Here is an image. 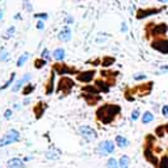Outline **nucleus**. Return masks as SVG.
<instances>
[{
    "mask_svg": "<svg viewBox=\"0 0 168 168\" xmlns=\"http://www.w3.org/2000/svg\"><path fill=\"white\" fill-rule=\"evenodd\" d=\"M121 112V108L116 104H105V105L100 106L96 111L97 120H100L103 124L109 125L114 121V118L117 117V114Z\"/></svg>",
    "mask_w": 168,
    "mask_h": 168,
    "instance_id": "nucleus-1",
    "label": "nucleus"
},
{
    "mask_svg": "<svg viewBox=\"0 0 168 168\" xmlns=\"http://www.w3.org/2000/svg\"><path fill=\"white\" fill-rule=\"evenodd\" d=\"M20 140V133L17 130H9L7 134L0 138V147H4V146H8L11 143L19 142Z\"/></svg>",
    "mask_w": 168,
    "mask_h": 168,
    "instance_id": "nucleus-2",
    "label": "nucleus"
},
{
    "mask_svg": "<svg viewBox=\"0 0 168 168\" xmlns=\"http://www.w3.org/2000/svg\"><path fill=\"white\" fill-rule=\"evenodd\" d=\"M74 80H71V79L68 78H60V80L58 81L57 84V88L55 91L57 92H62L63 95H68L71 92V89L74 88Z\"/></svg>",
    "mask_w": 168,
    "mask_h": 168,
    "instance_id": "nucleus-3",
    "label": "nucleus"
},
{
    "mask_svg": "<svg viewBox=\"0 0 168 168\" xmlns=\"http://www.w3.org/2000/svg\"><path fill=\"white\" fill-rule=\"evenodd\" d=\"M79 133L81 134V135L84 137L85 140H88V142H92L97 138V133L95 131V129H92L91 126H88V125H81L80 127H79Z\"/></svg>",
    "mask_w": 168,
    "mask_h": 168,
    "instance_id": "nucleus-4",
    "label": "nucleus"
},
{
    "mask_svg": "<svg viewBox=\"0 0 168 168\" xmlns=\"http://www.w3.org/2000/svg\"><path fill=\"white\" fill-rule=\"evenodd\" d=\"M151 47L161 54H168V39L158 38L151 42Z\"/></svg>",
    "mask_w": 168,
    "mask_h": 168,
    "instance_id": "nucleus-5",
    "label": "nucleus"
},
{
    "mask_svg": "<svg viewBox=\"0 0 168 168\" xmlns=\"http://www.w3.org/2000/svg\"><path fill=\"white\" fill-rule=\"evenodd\" d=\"M53 71L55 72L58 75H66V74H75V70L71 68V67H68L65 63H55V65L53 66Z\"/></svg>",
    "mask_w": 168,
    "mask_h": 168,
    "instance_id": "nucleus-6",
    "label": "nucleus"
},
{
    "mask_svg": "<svg viewBox=\"0 0 168 168\" xmlns=\"http://www.w3.org/2000/svg\"><path fill=\"white\" fill-rule=\"evenodd\" d=\"M99 152L101 155H108L114 152V143L112 140H104L99 146Z\"/></svg>",
    "mask_w": 168,
    "mask_h": 168,
    "instance_id": "nucleus-7",
    "label": "nucleus"
},
{
    "mask_svg": "<svg viewBox=\"0 0 168 168\" xmlns=\"http://www.w3.org/2000/svg\"><path fill=\"white\" fill-rule=\"evenodd\" d=\"M95 75H96V71L95 70H88V71H83V72H79L76 75V79L81 83H89L91 80H93Z\"/></svg>",
    "mask_w": 168,
    "mask_h": 168,
    "instance_id": "nucleus-8",
    "label": "nucleus"
},
{
    "mask_svg": "<svg viewBox=\"0 0 168 168\" xmlns=\"http://www.w3.org/2000/svg\"><path fill=\"white\" fill-rule=\"evenodd\" d=\"M161 11V8H148V9H138L137 12V19H146V17L151 16V15H156Z\"/></svg>",
    "mask_w": 168,
    "mask_h": 168,
    "instance_id": "nucleus-9",
    "label": "nucleus"
},
{
    "mask_svg": "<svg viewBox=\"0 0 168 168\" xmlns=\"http://www.w3.org/2000/svg\"><path fill=\"white\" fill-rule=\"evenodd\" d=\"M167 30H168L167 24H158L151 29V34L152 37H161V36H164L167 33Z\"/></svg>",
    "mask_w": 168,
    "mask_h": 168,
    "instance_id": "nucleus-10",
    "label": "nucleus"
},
{
    "mask_svg": "<svg viewBox=\"0 0 168 168\" xmlns=\"http://www.w3.org/2000/svg\"><path fill=\"white\" fill-rule=\"evenodd\" d=\"M30 78H32V76H30L29 74H28V75H24L23 78L19 79V80H17L16 83L13 84V87H12V91H13V92H17V91H20L21 87H23V85H25V84L30 80Z\"/></svg>",
    "mask_w": 168,
    "mask_h": 168,
    "instance_id": "nucleus-11",
    "label": "nucleus"
},
{
    "mask_svg": "<svg viewBox=\"0 0 168 168\" xmlns=\"http://www.w3.org/2000/svg\"><path fill=\"white\" fill-rule=\"evenodd\" d=\"M46 109H47V104L39 101L37 105L33 108V111H34V114H36V118H37V120H39V118L44 116V113H45V111H46Z\"/></svg>",
    "mask_w": 168,
    "mask_h": 168,
    "instance_id": "nucleus-12",
    "label": "nucleus"
},
{
    "mask_svg": "<svg viewBox=\"0 0 168 168\" xmlns=\"http://www.w3.org/2000/svg\"><path fill=\"white\" fill-rule=\"evenodd\" d=\"M95 85H96V88L100 91V92H104V93H106L109 91V88L112 87L111 84L108 83V81H105V80H103V79H97L96 81H95Z\"/></svg>",
    "mask_w": 168,
    "mask_h": 168,
    "instance_id": "nucleus-13",
    "label": "nucleus"
},
{
    "mask_svg": "<svg viewBox=\"0 0 168 168\" xmlns=\"http://www.w3.org/2000/svg\"><path fill=\"white\" fill-rule=\"evenodd\" d=\"M7 167L8 168H25V164H24V161L19 158H12L8 160Z\"/></svg>",
    "mask_w": 168,
    "mask_h": 168,
    "instance_id": "nucleus-14",
    "label": "nucleus"
},
{
    "mask_svg": "<svg viewBox=\"0 0 168 168\" xmlns=\"http://www.w3.org/2000/svg\"><path fill=\"white\" fill-rule=\"evenodd\" d=\"M145 156H146V159H147L150 163L152 164V166L159 167L158 159L155 158V155H154V154H152V150H151V148H146V150H145Z\"/></svg>",
    "mask_w": 168,
    "mask_h": 168,
    "instance_id": "nucleus-15",
    "label": "nucleus"
},
{
    "mask_svg": "<svg viewBox=\"0 0 168 168\" xmlns=\"http://www.w3.org/2000/svg\"><path fill=\"white\" fill-rule=\"evenodd\" d=\"M54 79H55V72L51 71V75H50V79L46 83V89H45V95H51L54 91Z\"/></svg>",
    "mask_w": 168,
    "mask_h": 168,
    "instance_id": "nucleus-16",
    "label": "nucleus"
},
{
    "mask_svg": "<svg viewBox=\"0 0 168 168\" xmlns=\"http://www.w3.org/2000/svg\"><path fill=\"white\" fill-rule=\"evenodd\" d=\"M58 38L63 42H68L71 39V30H70V28H65L60 30L59 34H58Z\"/></svg>",
    "mask_w": 168,
    "mask_h": 168,
    "instance_id": "nucleus-17",
    "label": "nucleus"
},
{
    "mask_svg": "<svg viewBox=\"0 0 168 168\" xmlns=\"http://www.w3.org/2000/svg\"><path fill=\"white\" fill-rule=\"evenodd\" d=\"M83 99L87 101V104H89V105H96V104L101 100V96H93V95H89V96H88L87 93H83Z\"/></svg>",
    "mask_w": 168,
    "mask_h": 168,
    "instance_id": "nucleus-18",
    "label": "nucleus"
},
{
    "mask_svg": "<svg viewBox=\"0 0 168 168\" xmlns=\"http://www.w3.org/2000/svg\"><path fill=\"white\" fill-rule=\"evenodd\" d=\"M59 155H60L59 151H57V150H54V148H50L46 154H45V156H46V159H49V160H55V159H59Z\"/></svg>",
    "mask_w": 168,
    "mask_h": 168,
    "instance_id": "nucleus-19",
    "label": "nucleus"
},
{
    "mask_svg": "<svg viewBox=\"0 0 168 168\" xmlns=\"http://www.w3.org/2000/svg\"><path fill=\"white\" fill-rule=\"evenodd\" d=\"M83 92H88L89 95H93V96H100V91L96 88V85H84L83 87Z\"/></svg>",
    "mask_w": 168,
    "mask_h": 168,
    "instance_id": "nucleus-20",
    "label": "nucleus"
},
{
    "mask_svg": "<svg viewBox=\"0 0 168 168\" xmlns=\"http://www.w3.org/2000/svg\"><path fill=\"white\" fill-rule=\"evenodd\" d=\"M116 145H117V147L125 148L127 145H129V140L125 138V137H122V135H117L116 137Z\"/></svg>",
    "mask_w": 168,
    "mask_h": 168,
    "instance_id": "nucleus-21",
    "label": "nucleus"
},
{
    "mask_svg": "<svg viewBox=\"0 0 168 168\" xmlns=\"http://www.w3.org/2000/svg\"><path fill=\"white\" fill-rule=\"evenodd\" d=\"M53 57L55 58L57 60H63L66 58V53H65V50L63 49H55L54 50V53H53Z\"/></svg>",
    "mask_w": 168,
    "mask_h": 168,
    "instance_id": "nucleus-22",
    "label": "nucleus"
},
{
    "mask_svg": "<svg viewBox=\"0 0 168 168\" xmlns=\"http://www.w3.org/2000/svg\"><path fill=\"white\" fill-rule=\"evenodd\" d=\"M129 164H130V158L127 155H122L120 158V161H118L120 168H129Z\"/></svg>",
    "mask_w": 168,
    "mask_h": 168,
    "instance_id": "nucleus-23",
    "label": "nucleus"
},
{
    "mask_svg": "<svg viewBox=\"0 0 168 168\" xmlns=\"http://www.w3.org/2000/svg\"><path fill=\"white\" fill-rule=\"evenodd\" d=\"M154 114H152L151 112H145L142 114V124H148V122H151V121H154Z\"/></svg>",
    "mask_w": 168,
    "mask_h": 168,
    "instance_id": "nucleus-24",
    "label": "nucleus"
},
{
    "mask_svg": "<svg viewBox=\"0 0 168 168\" xmlns=\"http://www.w3.org/2000/svg\"><path fill=\"white\" fill-rule=\"evenodd\" d=\"M114 62H116V59H114L113 57H105V58H103L101 65H103L104 67H108V66H112Z\"/></svg>",
    "mask_w": 168,
    "mask_h": 168,
    "instance_id": "nucleus-25",
    "label": "nucleus"
},
{
    "mask_svg": "<svg viewBox=\"0 0 168 168\" xmlns=\"http://www.w3.org/2000/svg\"><path fill=\"white\" fill-rule=\"evenodd\" d=\"M28 58H29V53H24L23 55L19 58V60H17V67H23V66L26 63Z\"/></svg>",
    "mask_w": 168,
    "mask_h": 168,
    "instance_id": "nucleus-26",
    "label": "nucleus"
},
{
    "mask_svg": "<svg viewBox=\"0 0 168 168\" xmlns=\"http://www.w3.org/2000/svg\"><path fill=\"white\" fill-rule=\"evenodd\" d=\"M15 76H16V74H15V72H12V74H11V78L8 79L7 81H5L4 85H1V87H0V91H3V89H7L8 87H11V84L13 83V80H15Z\"/></svg>",
    "mask_w": 168,
    "mask_h": 168,
    "instance_id": "nucleus-27",
    "label": "nucleus"
},
{
    "mask_svg": "<svg viewBox=\"0 0 168 168\" xmlns=\"http://www.w3.org/2000/svg\"><path fill=\"white\" fill-rule=\"evenodd\" d=\"M34 91V85L33 84H30V83H28L24 87V89H23V95H25V96H28V95H30Z\"/></svg>",
    "mask_w": 168,
    "mask_h": 168,
    "instance_id": "nucleus-28",
    "label": "nucleus"
},
{
    "mask_svg": "<svg viewBox=\"0 0 168 168\" xmlns=\"http://www.w3.org/2000/svg\"><path fill=\"white\" fill-rule=\"evenodd\" d=\"M46 60H45V59H42V58H41V59H36L34 60V67H36V68H42V67H45V66H46Z\"/></svg>",
    "mask_w": 168,
    "mask_h": 168,
    "instance_id": "nucleus-29",
    "label": "nucleus"
},
{
    "mask_svg": "<svg viewBox=\"0 0 168 168\" xmlns=\"http://www.w3.org/2000/svg\"><path fill=\"white\" fill-rule=\"evenodd\" d=\"M106 166H108V168H120V166H118L117 160H116L114 158H111L108 160V163H106Z\"/></svg>",
    "mask_w": 168,
    "mask_h": 168,
    "instance_id": "nucleus-30",
    "label": "nucleus"
},
{
    "mask_svg": "<svg viewBox=\"0 0 168 168\" xmlns=\"http://www.w3.org/2000/svg\"><path fill=\"white\" fill-rule=\"evenodd\" d=\"M0 60H1V62L9 60V55H8L7 50H4V49H1V50H0Z\"/></svg>",
    "mask_w": 168,
    "mask_h": 168,
    "instance_id": "nucleus-31",
    "label": "nucleus"
},
{
    "mask_svg": "<svg viewBox=\"0 0 168 168\" xmlns=\"http://www.w3.org/2000/svg\"><path fill=\"white\" fill-rule=\"evenodd\" d=\"M159 168H168V156H163L159 161Z\"/></svg>",
    "mask_w": 168,
    "mask_h": 168,
    "instance_id": "nucleus-32",
    "label": "nucleus"
},
{
    "mask_svg": "<svg viewBox=\"0 0 168 168\" xmlns=\"http://www.w3.org/2000/svg\"><path fill=\"white\" fill-rule=\"evenodd\" d=\"M155 133H156L158 137H163L164 133H166V127H164V125H159L156 127V130H155Z\"/></svg>",
    "mask_w": 168,
    "mask_h": 168,
    "instance_id": "nucleus-33",
    "label": "nucleus"
},
{
    "mask_svg": "<svg viewBox=\"0 0 168 168\" xmlns=\"http://www.w3.org/2000/svg\"><path fill=\"white\" fill-rule=\"evenodd\" d=\"M15 32H16V28H15V26H11V28L7 30V33H5V34H4V38H5V39L11 38L12 36L15 34Z\"/></svg>",
    "mask_w": 168,
    "mask_h": 168,
    "instance_id": "nucleus-34",
    "label": "nucleus"
},
{
    "mask_svg": "<svg viewBox=\"0 0 168 168\" xmlns=\"http://www.w3.org/2000/svg\"><path fill=\"white\" fill-rule=\"evenodd\" d=\"M41 57H42V59H45L46 62H47V60H50V59H51V57H50V51H49L47 49H44V51H42Z\"/></svg>",
    "mask_w": 168,
    "mask_h": 168,
    "instance_id": "nucleus-35",
    "label": "nucleus"
},
{
    "mask_svg": "<svg viewBox=\"0 0 168 168\" xmlns=\"http://www.w3.org/2000/svg\"><path fill=\"white\" fill-rule=\"evenodd\" d=\"M34 17H36V19H41V20H47L49 15L47 13H36Z\"/></svg>",
    "mask_w": 168,
    "mask_h": 168,
    "instance_id": "nucleus-36",
    "label": "nucleus"
},
{
    "mask_svg": "<svg viewBox=\"0 0 168 168\" xmlns=\"http://www.w3.org/2000/svg\"><path fill=\"white\" fill-rule=\"evenodd\" d=\"M143 79H146L145 74H135L134 75V80H143Z\"/></svg>",
    "mask_w": 168,
    "mask_h": 168,
    "instance_id": "nucleus-37",
    "label": "nucleus"
},
{
    "mask_svg": "<svg viewBox=\"0 0 168 168\" xmlns=\"http://www.w3.org/2000/svg\"><path fill=\"white\" fill-rule=\"evenodd\" d=\"M138 117H139V112L135 109V111H134L133 113H131V120H133V121H135V120H138Z\"/></svg>",
    "mask_w": 168,
    "mask_h": 168,
    "instance_id": "nucleus-38",
    "label": "nucleus"
},
{
    "mask_svg": "<svg viewBox=\"0 0 168 168\" xmlns=\"http://www.w3.org/2000/svg\"><path fill=\"white\" fill-rule=\"evenodd\" d=\"M161 114L168 117V105H163V108H161Z\"/></svg>",
    "mask_w": 168,
    "mask_h": 168,
    "instance_id": "nucleus-39",
    "label": "nucleus"
},
{
    "mask_svg": "<svg viewBox=\"0 0 168 168\" xmlns=\"http://www.w3.org/2000/svg\"><path fill=\"white\" fill-rule=\"evenodd\" d=\"M11 117H12V111L11 109H8V111H5V113H4V118L5 120H9Z\"/></svg>",
    "mask_w": 168,
    "mask_h": 168,
    "instance_id": "nucleus-40",
    "label": "nucleus"
},
{
    "mask_svg": "<svg viewBox=\"0 0 168 168\" xmlns=\"http://www.w3.org/2000/svg\"><path fill=\"white\" fill-rule=\"evenodd\" d=\"M37 29H44V21H38L37 23Z\"/></svg>",
    "mask_w": 168,
    "mask_h": 168,
    "instance_id": "nucleus-41",
    "label": "nucleus"
},
{
    "mask_svg": "<svg viewBox=\"0 0 168 168\" xmlns=\"http://www.w3.org/2000/svg\"><path fill=\"white\" fill-rule=\"evenodd\" d=\"M160 71H163V72H168V66H161V67H160Z\"/></svg>",
    "mask_w": 168,
    "mask_h": 168,
    "instance_id": "nucleus-42",
    "label": "nucleus"
},
{
    "mask_svg": "<svg viewBox=\"0 0 168 168\" xmlns=\"http://www.w3.org/2000/svg\"><path fill=\"white\" fill-rule=\"evenodd\" d=\"M30 103V99H25L24 100V105H26V104H29Z\"/></svg>",
    "mask_w": 168,
    "mask_h": 168,
    "instance_id": "nucleus-43",
    "label": "nucleus"
},
{
    "mask_svg": "<svg viewBox=\"0 0 168 168\" xmlns=\"http://www.w3.org/2000/svg\"><path fill=\"white\" fill-rule=\"evenodd\" d=\"M1 16H3V9H0V19H1Z\"/></svg>",
    "mask_w": 168,
    "mask_h": 168,
    "instance_id": "nucleus-44",
    "label": "nucleus"
},
{
    "mask_svg": "<svg viewBox=\"0 0 168 168\" xmlns=\"http://www.w3.org/2000/svg\"><path fill=\"white\" fill-rule=\"evenodd\" d=\"M164 127H166V131H168V124H167V125H164Z\"/></svg>",
    "mask_w": 168,
    "mask_h": 168,
    "instance_id": "nucleus-45",
    "label": "nucleus"
}]
</instances>
